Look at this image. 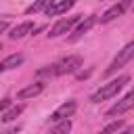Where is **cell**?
<instances>
[{
    "label": "cell",
    "mask_w": 134,
    "mask_h": 134,
    "mask_svg": "<svg viewBox=\"0 0 134 134\" xmlns=\"http://www.w3.org/2000/svg\"><path fill=\"white\" fill-rule=\"evenodd\" d=\"M128 82H130V75H119V77L107 82L105 86H100V88L90 96V103H103V100H107V98H113V96H115Z\"/></svg>",
    "instance_id": "6da1fadb"
},
{
    "label": "cell",
    "mask_w": 134,
    "mask_h": 134,
    "mask_svg": "<svg viewBox=\"0 0 134 134\" xmlns=\"http://www.w3.org/2000/svg\"><path fill=\"white\" fill-rule=\"evenodd\" d=\"M132 57H134V42H128V44H126V46L115 54V59L111 61V65L105 69V75H113V73H115L117 69H121V67H124Z\"/></svg>",
    "instance_id": "7a4b0ae2"
},
{
    "label": "cell",
    "mask_w": 134,
    "mask_h": 134,
    "mask_svg": "<svg viewBox=\"0 0 134 134\" xmlns=\"http://www.w3.org/2000/svg\"><path fill=\"white\" fill-rule=\"evenodd\" d=\"M82 67V57L80 54H69L65 59H61L54 65V75H65V73H75Z\"/></svg>",
    "instance_id": "3957f363"
},
{
    "label": "cell",
    "mask_w": 134,
    "mask_h": 134,
    "mask_svg": "<svg viewBox=\"0 0 134 134\" xmlns=\"http://www.w3.org/2000/svg\"><path fill=\"white\" fill-rule=\"evenodd\" d=\"M82 21V17L77 15V17H63V19H59L52 27H50V31H48V38H59V36H63V34H67L75 23H80Z\"/></svg>",
    "instance_id": "277c9868"
},
{
    "label": "cell",
    "mask_w": 134,
    "mask_h": 134,
    "mask_svg": "<svg viewBox=\"0 0 134 134\" xmlns=\"http://www.w3.org/2000/svg\"><path fill=\"white\" fill-rule=\"evenodd\" d=\"M75 109H77V103L75 100H65L63 105H59L57 109H54V113L50 115V121H63V119H69L73 113H75Z\"/></svg>",
    "instance_id": "5b68a950"
},
{
    "label": "cell",
    "mask_w": 134,
    "mask_h": 134,
    "mask_svg": "<svg viewBox=\"0 0 134 134\" xmlns=\"http://www.w3.org/2000/svg\"><path fill=\"white\" fill-rule=\"evenodd\" d=\"M71 6H73V0H52V2L46 4L44 15H46V17H59V15L67 13Z\"/></svg>",
    "instance_id": "8992f818"
},
{
    "label": "cell",
    "mask_w": 134,
    "mask_h": 134,
    "mask_svg": "<svg viewBox=\"0 0 134 134\" xmlns=\"http://www.w3.org/2000/svg\"><path fill=\"white\" fill-rule=\"evenodd\" d=\"M132 105H134V94L132 92H128L119 103H115L109 111H107V117H117V115H124L126 111H130L132 109Z\"/></svg>",
    "instance_id": "52a82bcc"
},
{
    "label": "cell",
    "mask_w": 134,
    "mask_h": 134,
    "mask_svg": "<svg viewBox=\"0 0 134 134\" xmlns=\"http://www.w3.org/2000/svg\"><path fill=\"white\" fill-rule=\"evenodd\" d=\"M130 6V0H124V2H119V4H113L111 8H107L100 17H98V21L100 23H109V21H113V19H117V17H121L124 13H126V8Z\"/></svg>",
    "instance_id": "ba28073f"
},
{
    "label": "cell",
    "mask_w": 134,
    "mask_h": 134,
    "mask_svg": "<svg viewBox=\"0 0 134 134\" xmlns=\"http://www.w3.org/2000/svg\"><path fill=\"white\" fill-rule=\"evenodd\" d=\"M94 23H96V17H94V15H90V17H86V19H82V21L77 23V27L73 29V34L69 36V40H71V42L80 40V38H82L84 34H88V29H90V27H92Z\"/></svg>",
    "instance_id": "9c48e42d"
},
{
    "label": "cell",
    "mask_w": 134,
    "mask_h": 134,
    "mask_svg": "<svg viewBox=\"0 0 134 134\" xmlns=\"http://www.w3.org/2000/svg\"><path fill=\"white\" fill-rule=\"evenodd\" d=\"M36 27H34V23L31 21H23V23H19L17 27H13L10 29V34H8V38L10 40H21V38H25L27 34H31Z\"/></svg>",
    "instance_id": "30bf717a"
},
{
    "label": "cell",
    "mask_w": 134,
    "mask_h": 134,
    "mask_svg": "<svg viewBox=\"0 0 134 134\" xmlns=\"http://www.w3.org/2000/svg\"><path fill=\"white\" fill-rule=\"evenodd\" d=\"M42 90H44V84H42V82H36V84H29L27 88L19 90L17 98H19V100H25V98H34V96H38Z\"/></svg>",
    "instance_id": "8fae6325"
},
{
    "label": "cell",
    "mask_w": 134,
    "mask_h": 134,
    "mask_svg": "<svg viewBox=\"0 0 134 134\" xmlns=\"http://www.w3.org/2000/svg\"><path fill=\"white\" fill-rule=\"evenodd\" d=\"M23 61H25L23 54H10V57L2 59V61H0V73H2V71H10V69L19 67V65H23Z\"/></svg>",
    "instance_id": "7c38bea8"
},
{
    "label": "cell",
    "mask_w": 134,
    "mask_h": 134,
    "mask_svg": "<svg viewBox=\"0 0 134 134\" xmlns=\"http://www.w3.org/2000/svg\"><path fill=\"white\" fill-rule=\"evenodd\" d=\"M69 132H71V119H63V121H57L48 134H69Z\"/></svg>",
    "instance_id": "4fadbf2b"
},
{
    "label": "cell",
    "mask_w": 134,
    "mask_h": 134,
    "mask_svg": "<svg viewBox=\"0 0 134 134\" xmlns=\"http://www.w3.org/2000/svg\"><path fill=\"white\" fill-rule=\"evenodd\" d=\"M23 113V105H17V107H13V109H8L4 115H2V121H13V119H17L19 115Z\"/></svg>",
    "instance_id": "5bb4252c"
},
{
    "label": "cell",
    "mask_w": 134,
    "mask_h": 134,
    "mask_svg": "<svg viewBox=\"0 0 134 134\" xmlns=\"http://www.w3.org/2000/svg\"><path fill=\"white\" fill-rule=\"evenodd\" d=\"M121 128H124V121H121V119H117V121H111L109 126H105L98 134H117Z\"/></svg>",
    "instance_id": "9a60e30c"
},
{
    "label": "cell",
    "mask_w": 134,
    "mask_h": 134,
    "mask_svg": "<svg viewBox=\"0 0 134 134\" xmlns=\"http://www.w3.org/2000/svg\"><path fill=\"white\" fill-rule=\"evenodd\" d=\"M46 4H48V0H40V2H36V4H31V6H27V8H25V13H27V15H31V13H38V10H44V8H46Z\"/></svg>",
    "instance_id": "2e32d148"
},
{
    "label": "cell",
    "mask_w": 134,
    "mask_h": 134,
    "mask_svg": "<svg viewBox=\"0 0 134 134\" xmlns=\"http://www.w3.org/2000/svg\"><path fill=\"white\" fill-rule=\"evenodd\" d=\"M40 77H44V75H54V65H46V67H42V69H38L36 71Z\"/></svg>",
    "instance_id": "e0dca14e"
},
{
    "label": "cell",
    "mask_w": 134,
    "mask_h": 134,
    "mask_svg": "<svg viewBox=\"0 0 134 134\" xmlns=\"http://www.w3.org/2000/svg\"><path fill=\"white\" fill-rule=\"evenodd\" d=\"M8 107H10V98H2V100H0V113L6 111Z\"/></svg>",
    "instance_id": "ac0fdd59"
},
{
    "label": "cell",
    "mask_w": 134,
    "mask_h": 134,
    "mask_svg": "<svg viewBox=\"0 0 134 134\" xmlns=\"http://www.w3.org/2000/svg\"><path fill=\"white\" fill-rule=\"evenodd\" d=\"M6 29H8V21H4V19H2V21H0V34H4Z\"/></svg>",
    "instance_id": "d6986e66"
},
{
    "label": "cell",
    "mask_w": 134,
    "mask_h": 134,
    "mask_svg": "<svg viewBox=\"0 0 134 134\" xmlns=\"http://www.w3.org/2000/svg\"><path fill=\"white\" fill-rule=\"evenodd\" d=\"M117 134H134V128H126L124 132H117Z\"/></svg>",
    "instance_id": "ffe728a7"
},
{
    "label": "cell",
    "mask_w": 134,
    "mask_h": 134,
    "mask_svg": "<svg viewBox=\"0 0 134 134\" xmlns=\"http://www.w3.org/2000/svg\"><path fill=\"white\" fill-rule=\"evenodd\" d=\"M0 50H2V44H0Z\"/></svg>",
    "instance_id": "44dd1931"
}]
</instances>
